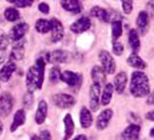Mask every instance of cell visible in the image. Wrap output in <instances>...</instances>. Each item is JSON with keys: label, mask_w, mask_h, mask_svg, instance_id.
<instances>
[{"label": "cell", "mask_w": 154, "mask_h": 140, "mask_svg": "<svg viewBox=\"0 0 154 140\" xmlns=\"http://www.w3.org/2000/svg\"><path fill=\"white\" fill-rule=\"evenodd\" d=\"M130 92L135 98H143L147 97L151 93L149 88V79L147 75L143 73L141 70L133 71L131 75L130 81Z\"/></svg>", "instance_id": "cell-1"}, {"label": "cell", "mask_w": 154, "mask_h": 140, "mask_svg": "<svg viewBox=\"0 0 154 140\" xmlns=\"http://www.w3.org/2000/svg\"><path fill=\"white\" fill-rule=\"evenodd\" d=\"M45 68L46 62L38 57L35 62V65L30 67L26 75V86L29 92H33L35 89H41L45 78Z\"/></svg>", "instance_id": "cell-2"}, {"label": "cell", "mask_w": 154, "mask_h": 140, "mask_svg": "<svg viewBox=\"0 0 154 140\" xmlns=\"http://www.w3.org/2000/svg\"><path fill=\"white\" fill-rule=\"evenodd\" d=\"M100 86L102 85L98 83H92L90 86L89 98H90V110L92 112L97 111L100 105V95H102Z\"/></svg>", "instance_id": "cell-3"}, {"label": "cell", "mask_w": 154, "mask_h": 140, "mask_svg": "<svg viewBox=\"0 0 154 140\" xmlns=\"http://www.w3.org/2000/svg\"><path fill=\"white\" fill-rule=\"evenodd\" d=\"M99 61L102 63V68L105 70L106 75H112L116 73V62L112 55L107 50H100Z\"/></svg>", "instance_id": "cell-4"}, {"label": "cell", "mask_w": 154, "mask_h": 140, "mask_svg": "<svg viewBox=\"0 0 154 140\" xmlns=\"http://www.w3.org/2000/svg\"><path fill=\"white\" fill-rule=\"evenodd\" d=\"M53 103L60 109H70L76 104L75 98L68 93H56L53 97Z\"/></svg>", "instance_id": "cell-5"}, {"label": "cell", "mask_w": 154, "mask_h": 140, "mask_svg": "<svg viewBox=\"0 0 154 140\" xmlns=\"http://www.w3.org/2000/svg\"><path fill=\"white\" fill-rule=\"evenodd\" d=\"M13 97L8 92H4L0 95V117H7L13 109Z\"/></svg>", "instance_id": "cell-6"}, {"label": "cell", "mask_w": 154, "mask_h": 140, "mask_svg": "<svg viewBox=\"0 0 154 140\" xmlns=\"http://www.w3.org/2000/svg\"><path fill=\"white\" fill-rule=\"evenodd\" d=\"M28 29H29V26H28V23H26V22L17 23L14 27L11 29L10 33H8L10 40L13 41V42H17V41L22 40L23 36L26 35V33L28 32Z\"/></svg>", "instance_id": "cell-7"}, {"label": "cell", "mask_w": 154, "mask_h": 140, "mask_svg": "<svg viewBox=\"0 0 154 140\" xmlns=\"http://www.w3.org/2000/svg\"><path fill=\"white\" fill-rule=\"evenodd\" d=\"M61 81L64 82L66 84H68L69 86H72V88H79L81 84H82V76L76 73H72V71H63L61 74Z\"/></svg>", "instance_id": "cell-8"}, {"label": "cell", "mask_w": 154, "mask_h": 140, "mask_svg": "<svg viewBox=\"0 0 154 140\" xmlns=\"http://www.w3.org/2000/svg\"><path fill=\"white\" fill-rule=\"evenodd\" d=\"M50 33H51V41L53 42H58L61 41L64 36V27L62 25V22L58 19H51L50 20Z\"/></svg>", "instance_id": "cell-9"}, {"label": "cell", "mask_w": 154, "mask_h": 140, "mask_svg": "<svg viewBox=\"0 0 154 140\" xmlns=\"http://www.w3.org/2000/svg\"><path fill=\"white\" fill-rule=\"evenodd\" d=\"M113 117V111L111 109H105L99 113V116L97 117L96 121V127L97 130H105L109 126L110 121Z\"/></svg>", "instance_id": "cell-10"}, {"label": "cell", "mask_w": 154, "mask_h": 140, "mask_svg": "<svg viewBox=\"0 0 154 140\" xmlns=\"http://www.w3.org/2000/svg\"><path fill=\"white\" fill-rule=\"evenodd\" d=\"M91 27V21L90 19L87 17H82L78 20H76L71 26H70V30L75 34H81V33H84L87 32L89 28Z\"/></svg>", "instance_id": "cell-11"}, {"label": "cell", "mask_w": 154, "mask_h": 140, "mask_svg": "<svg viewBox=\"0 0 154 140\" xmlns=\"http://www.w3.org/2000/svg\"><path fill=\"white\" fill-rule=\"evenodd\" d=\"M23 56H25V41L20 40V41H17L12 48L10 60L12 62H17V61H21Z\"/></svg>", "instance_id": "cell-12"}, {"label": "cell", "mask_w": 154, "mask_h": 140, "mask_svg": "<svg viewBox=\"0 0 154 140\" xmlns=\"http://www.w3.org/2000/svg\"><path fill=\"white\" fill-rule=\"evenodd\" d=\"M128 82V77L125 71H120L116 75L115 77V83H113V88H115V91L117 93H123L125 91L126 85Z\"/></svg>", "instance_id": "cell-13"}, {"label": "cell", "mask_w": 154, "mask_h": 140, "mask_svg": "<svg viewBox=\"0 0 154 140\" xmlns=\"http://www.w3.org/2000/svg\"><path fill=\"white\" fill-rule=\"evenodd\" d=\"M140 131L141 127L139 126V124H130L125 130L123 131L122 135L125 140H137L140 135Z\"/></svg>", "instance_id": "cell-14"}, {"label": "cell", "mask_w": 154, "mask_h": 140, "mask_svg": "<svg viewBox=\"0 0 154 140\" xmlns=\"http://www.w3.org/2000/svg\"><path fill=\"white\" fill-rule=\"evenodd\" d=\"M61 6L63 9L72 14H79L83 9L79 0H61Z\"/></svg>", "instance_id": "cell-15"}, {"label": "cell", "mask_w": 154, "mask_h": 140, "mask_svg": "<svg viewBox=\"0 0 154 140\" xmlns=\"http://www.w3.org/2000/svg\"><path fill=\"white\" fill-rule=\"evenodd\" d=\"M137 27L141 34H146L149 27V15L146 11H141L137 17Z\"/></svg>", "instance_id": "cell-16"}, {"label": "cell", "mask_w": 154, "mask_h": 140, "mask_svg": "<svg viewBox=\"0 0 154 140\" xmlns=\"http://www.w3.org/2000/svg\"><path fill=\"white\" fill-rule=\"evenodd\" d=\"M47 114H48V105L46 101H40L38 105V110L35 112V121L36 124L41 125L43 124L47 119Z\"/></svg>", "instance_id": "cell-17"}, {"label": "cell", "mask_w": 154, "mask_h": 140, "mask_svg": "<svg viewBox=\"0 0 154 140\" xmlns=\"http://www.w3.org/2000/svg\"><path fill=\"white\" fill-rule=\"evenodd\" d=\"M128 45H130L132 51H133L134 54H137V53L140 50V47H141L140 36H139L138 30L134 29V28L130 29V32H128Z\"/></svg>", "instance_id": "cell-18"}, {"label": "cell", "mask_w": 154, "mask_h": 140, "mask_svg": "<svg viewBox=\"0 0 154 140\" xmlns=\"http://www.w3.org/2000/svg\"><path fill=\"white\" fill-rule=\"evenodd\" d=\"M15 69H17L15 62H12V61L7 62L5 65H2V68L0 70V79L4 81V82L10 81L12 75L14 74V71H15Z\"/></svg>", "instance_id": "cell-19"}, {"label": "cell", "mask_w": 154, "mask_h": 140, "mask_svg": "<svg viewBox=\"0 0 154 140\" xmlns=\"http://www.w3.org/2000/svg\"><path fill=\"white\" fill-rule=\"evenodd\" d=\"M63 123H64V138L63 140H69L75 132V123H74L71 114H69V113L66 114Z\"/></svg>", "instance_id": "cell-20"}, {"label": "cell", "mask_w": 154, "mask_h": 140, "mask_svg": "<svg viewBox=\"0 0 154 140\" xmlns=\"http://www.w3.org/2000/svg\"><path fill=\"white\" fill-rule=\"evenodd\" d=\"M113 92H115L113 84H111V83L105 84V86H104V89H103V92L100 95V104H102L103 106H106V105H109V104L111 103Z\"/></svg>", "instance_id": "cell-21"}, {"label": "cell", "mask_w": 154, "mask_h": 140, "mask_svg": "<svg viewBox=\"0 0 154 140\" xmlns=\"http://www.w3.org/2000/svg\"><path fill=\"white\" fill-rule=\"evenodd\" d=\"M79 121L83 129H89L94 123L91 110H89L88 107H83L79 112Z\"/></svg>", "instance_id": "cell-22"}, {"label": "cell", "mask_w": 154, "mask_h": 140, "mask_svg": "<svg viewBox=\"0 0 154 140\" xmlns=\"http://www.w3.org/2000/svg\"><path fill=\"white\" fill-rule=\"evenodd\" d=\"M91 78H92V82L94 83H98L102 85L106 79L105 70L102 67H99V65H95L91 69Z\"/></svg>", "instance_id": "cell-23"}, {"label": "cell", "mask_w": 154, "mask_h": 140, "mask_svg": "<svg viewBox=\"0 0 154 140\" xmlns=\"http://www.w3.org/2000/svg\"><path fill=\"white\" fill-rule=\"evenodd\" d=\"M127 64L130 67H132V68H134V69H138V70H144L145 68L147 67L144 60L138 54H134V53H132L127 57Z\"/></svg>", "instance_id": "cell-24"}, {"label": "cell", "mask_w": 154, "mask_h": 140, "mask_svg": "<svg viewBox=\"0 0 154 140\" xmlns=\"http://www.w3.org/2000/svg\"><path fill=\"white\" fill-rule=\"evenodd\" d=\"M25 121H26V113H25V110H18V111L14 113L13 121H12V125H11V131H12V132H15L20 126H22V125L25 124Z\"/></svg>", "instance_id": "cell-25"}, {"label": "cell", "mask_w": 154, "mask_h": 140, "mask_svg": "<svg viewBox=\"0 0 154 140\" xmlns=\"http://www.w3.org/2000/svg\"><path fill=\"white\" fill-rule=\"evenodd\" d=\"M68 54L66 50H54L51 53H49V62H53V63H64L68 61Z\"/></svg>", "instance_id": "cell-26"}, {"label": "cell", "mask_w": 154, "mask_h": 140, "mask_svg": "<svg viewBox=\"0 0 154 140\" xmlns=\"http://www.w3.org/2000/svg\"><path fill=\"white\" fill-rule=\"evenodd\" d=\"M90 14L91 17L98 19L103 22H109V18H107V11L102 7H98V6H95L90 9Z\"/></svg>", "instance_id": "cell-27"}, {"label": "cell", "mask_w": 154, "mask_h": 140, "mask_svg": "<svg viewBox=\"0 0 154 140\" xmlns=\"http://www.w3.org/2000/svg\"><path fill=\"white\" fill-rule=\"evenodd\" d=\"M50 28H51L50 21L46 20V19H38V20H36V22H35V29L38 30L40 34L49 33L50 32Z\"/></svg>", "instance_id": "cell-28"}, {"label": "cell", "mask_w": 154, "mask_h": 140, "mask_svg": "<svg viewBox=\"0 0 154 140\" xmlns=\"http://www.w3.org/2000/svg\"><path fill=\"white\" fill-rule=\"evenodd\" d=\"M111 32H112V40L118 41V39L123 34V23L122 20L118 21H112L111 22Z\"/></svg>", "instance_id": "cell-29"}, {"label": "cell", "mask_w": 154, "mask_h": 140, "mask_svg": "<svg viewBox=\"0 0 154 140\" xmlns=\"http://www.w3.org/2000/svg\"><path fill=\"white\" fill-rule=\"evenodd\" d=\"M4 15H5V19L7 21H10V22H14V21H17L20 18L19 11L17 8H14V7H10V8L5 9Z\"/></svg>", "instance_id": "cell-30"}, {"label": "cell", "mask_w": 154, "mask_h": 140, "mask_svg": "<svg viewBox=\"0 0 154 140\" xmlns=\"http://www.w3.org/2000/svg\"><path fill=\"white\" fill-rule=\"evenodd\" d=\"M61 70H60V68L58 67H53L51 69H50V71H49V81H50V83L53 84H56L58 81H61Z\"/></svg>", "instance_id": "cell-31"}, {"label": "cell", "mask_w": 154, "mask_h": 140, "mask_svg": "<svg viewBox=\"0 0 154 140\" xmlns=\"http://www.w3.org/2000/svg\"><path fill=\"white\" fill-rule=\"evenodd\" d=\"M22 103H23V107H25V109L30 110V109L33 107V105H34V95H33V92L27 91V92L25 93Z\"/></svg>", "instance_id": "cell-32"}, {"label": "cell", "mask_w": 154, "mask_h": 140, "mask_svg": "<svg viewBox=\"0 0 154 140\" xmlns=\"http://www.w3.org/2000/svg\"><path fill=\"white\" fill-rule=\"evenodd\" d=\"M10 41V36L2 29H0V49H6Z\"/></svg>", "instance_id": "cell-33"}, {"label": "cell", "mask_w": 154, "mask_h": 140, "mask_svg": "<svg viewBox=\"0 0 154 140\" xmlns=\"http://www.w3.org/2000/svg\"><path fill=\"white\" fill-rule=\"evenodd\" d=\"M112 51L117 56L123 55V53H124V46H123V43L119 42V41H113V43H112Z\"/></svg>", "instance_id": "cell-34"}, {"label": "cell", "mask_w": 154, "mask_h": 140, "mask_svg": "<svg viewBox=\"0 0 154 140\" xmlns=\"http://www.w3.org/2000/svg\"><path fill=\"white\" fill-rule=\"evenodd\" d=\"M122 6L123 12L125 14H130L133 9V0H122Z\"/></svg>", "instance_id": "cell-35"}, {"label": "cell", "mask_w": 154, "mask_h": 140, "mask_svg": "<svg viewBox=\"0 0 154 140\" xmlns=\"http://www.w3.org/2000/svg\"><path fill=\"white\" fill-rule=\"evenodd\" d=\"M34 0H15L14 6L18 8H25V7H30L33 5Z\"/></svg>", "instance_id": "cell-36"}, {"label": "cell", "mask_w": 154, "mask_h": 140, "mask_svg": "<svg viewBox=\"0 0 154 140\" xmlns=\"http://www.w3.org/2000/svg\"><path fill=\"white\" fill-rule=\"evenodd\" d=\"M146 12L148 13L149 18L154 19V0H148V2L146 5Z\"/></svg>", "instance_id": "cell-37"}, {"label": "cell", "mask_w": 154, "mask_h": 140, "mask_svg": "<svg viewBox=\"0 0 154 140\" xmlns=\"http://www.w3.org/2000/svg\"><path fill=\"white\" fill-rule=\"evenodd\" d=\"M38 11L41 13H43V14H48L49 12H50V7H49V5L47 2H41L38 5Z\"/></svg>", "instance_id": "cell-38"}, {"label": "cell", "mask_w": 154, "mask_h": 140, "mask_svg": "<svg viewBox=\"0 0 154 140\" xmlns=\"http://www.w3.org/2000/svg\"><path fill=\"white\" fill-rule=\"evenodd\" d=\"M38 140H51V134L50 132L47 130L41 131L40 135H38Z\"/></svg>", "instance_id": "cell-39"}, {"label": "cell", "mask_w": 154, "mask_h": 140, "mask_svg": "<svg viewBox=\"0 0 154 140\" xmlns=\"http://www.w3.org/2000/svg\"><path fill=\"white\" fill-rule=\"evenodd\" d=\"M146 103L148 104V105H154V91L153 92H151L148 96H147V101Z\"/></svg>", "instance_id": "cell-40"}, {"label": "cell", "mask_w": 154, "mask_h": 140, "mask_svg": "<svg viewBox=\"0 0 154 140\" xmlns=\"http://www.w3.org/2000/svg\"><path fill=\"white\" fill-rule=\"evenodd\" d=\"M6 58V49H0V63H2Z\"/></svg>", "instance_id": "cell-41"}, {"label": "cell", "mask_w": 154, "mask_h": 140, "mask_svg": "<svg viewBox=\"0 0 154 140\" xmlns=\"http://www.w3.org/2000/svg\"><path fill=\"white\" fill-rule=\"evenodd\" d=\"M146 119H148V120H151V121H154V110L153 111H149V112H147L146 113Z\"/></svg>", "instance_id": "cell-42"}, {"label": "cell", "mask_w": 154, "mask_h": 140, "mask_svg": "<svg viewBox=\"0 0 154 140\" xmlns=\"http://www.w3.org/2000/svg\"><path fill=\"white\" fill-rule=\"evenodd\" d=\"M72 140H88L87 135L85 134H78L77 137H75Z\"/></svg>", "instance_id": "cell-43"}, {"label": "cell", "mask_w": 154, "mask_h": 140, "mask_svg": "<svg viewBox=\"0 0 154 140\" xmlns=\"http://www.w3.org/2000/svg\"><path fill=\"white\" fill-rule=\"evenodd\" d=\"M2 131H4V126H2V123H1V120H0V135H1Z\"/></svg>", "instance_id": "cell-44"}, {"label": "cell", "mask_w": 154, "mask_h": 140, "mask_svg": "<svg viewBox=\"0 0 154 140\" xmlns=\"http://www.w3.org/2000/svg\"><path fill=\"white\" fill-rule=\"evenodd\" d=\"M30 140H38V135H33V137L30 138Z\"/></svg>", "instance_id": "cell-45"}, {"label": "cell", "mask_w": 154, "mask_h": 140, "mask_svg": "<svg viewBox=\"0 0 154 140\" xmlns=\"http://www.w3.org/2000/svg\"><path fill=\"white\" fill-rule=\"evenodd\" d=\"M149 134H151L152 138H154V129H152V130L149 131Z\"/></svg>", "instance_id": "cell-46"}, {"label": "cell", "mask_w": 154, "mask_h": 140, "mask_svg": "<svg viewBox=\"0 0 154 140\" xmlns=\"http://www.w3.org/2000/svg\"><path fill=\"white\" fill-rule=\"evenodd\" d=\"M7 2H11V4H14L15 2V0H6Z\"/></svg>", "instance_id": "cell-47"}, {"label": "cell", "mask_w": 154, "mask_h": 140, "mask_svg": "<svg viewBox=\"0 0 154 140\" xmlns=\"http://www.w3.org/2000/svg\"><path fill=\"white\" fill-rule=\"evenodd\" d=\"M79 1H81V0H79Z\"/></svg>", "instance_id": "cell-48"}]
</instances>
